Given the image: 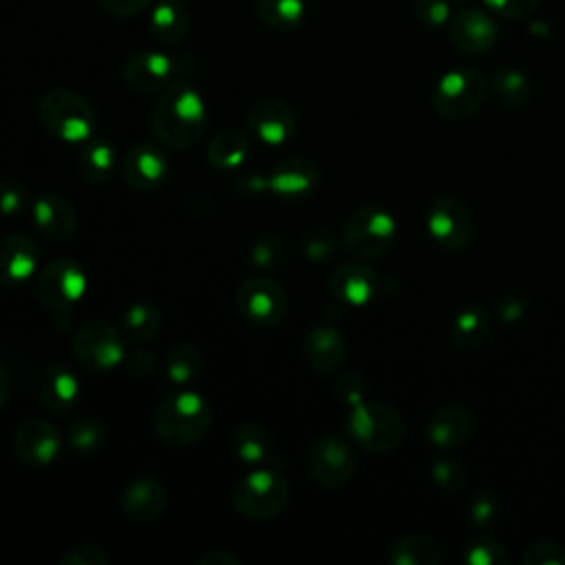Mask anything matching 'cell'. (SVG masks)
<instances>
[{"label":"cell","mask_w":565,"mask_h":565,"mask_svg":"<svg viewBox=\"0 0 565 565\" xmlns=\"http://www.w3.org/2000/svg\"><path fill=\"white\" fill-rule=\"evenodd\" d=\"M77 168L88 183H106L117 168V150L104 137H90L82 143Z\"/></svg>","instance_id":"27"},{"label":"cell","mask_w":565,"mask_h":565,"mask_svg":"<svg viewBox=\"0 0 565 565\" xmlns=\"http://www.w3.org/2000/svg\"><path fill=\"white\" fill-rule=\"evenodd\" d=\"M66 441L77 452H95L106 441L104 424L95 417H79L66 428Z\"/></svg>","instance_id":"36"},{"label":"cell","mask_w":565,"mask_h":565,"mask_svg":"<svg viewBox=\"0 0 565 565\" xmlns=\"http://www.w3.org/2000/svg\"><path fill=\"white\" fill-rule=\"evenodd\" d=\"M285 256H287L285 243L276 234H263L260 238L254 241V245L249 249L252 265L256 269H263V271H271V269L282 267Z\"/></svg>","instance_id":"37"},{"label":"cell","mask_w":565,"mask_h":565,"mask_svg":"<svg viewBox=\"0 0 565 565\" xmlns=\"http://www.w3.org/2000/svg\"><path fill=\"white\" fill-rule=\"evenodd\" d=\"M525 309H527L525 298L514 294V291H508V294L499 296L497 302H494V313L501 322H516L519 318H523Z\"/></svg>","instance_id":"47"},{"label":"cell","mask_w":565,"mask_h":565,"mask_svg":"<svg viewBox=\"0 0 565 565\" xmlns=\"http://www.w3.org/2000/svg\"><path fill=\"white\" fill-rule=\"evenodd\" d=\"M395 238V221L382 207H360L344 225L342 243L358 258H375L384 254Z\"/></svg>","instance_id":"10"},{"label":"cell","mask_w":565,"mask_h":565,"mask_svg":"<svg viewBox=\"0 0 565 565\" xmlns=\"http://www.w3.org/2000/svg\"><path fill=\"white\" fill-rule=\"evenodd\" d=\"M86 271L73 258H55L46 263L35 276V296L53 313L66 316L86 291Z\"/></svg>","instance_id":"6"},{"label":"cell","mask_w":565,"mask_h":565,"mask_svg":"<svg viewBox=\"0 0 565 565\" xmlns=\"http://www.w3.org/2000/svg\"><path fill=\"white\" fill-rule=\"evenodd\" d=\"M234 455L254 468H271L278 457L276 439L260 424H241L232 437Z\"/></svg>","instance_id":"24"},{"label":"cell","mask_w":565,"mask_h":565,"mask_svg":"<svg viewBox=\"0 0 565 565\" xmlns=\"http://www.w3.org/2000/svg\"><path fill=\"white\" fill-rule=\"evenodd\" d=\"M430 236L444 249H463L472 236V218L466 205L452 196L437 199L426 216Z\"/></svg>","instance_id":"13"},{"label":"cell","mask_w":565,"mask_h":565,"mask_svg":"<svg viewBox=\"0 0 565 565\" xmlns=\"http://www.w3.org/2000/svg\"><path fill=\"white\" fill-rule=\"evenodd\" d=\"M448 2H459V0H448Z\"/></svg>","instance_id":"54"},{"label":"cell","mask_w":565,"mask_h":565,"mask_svg":"<svg viewBox=\"0 0 565 565\" xmlns=\"http://www.w3.org/2000/svg\"><path fill=\"white\" fill-rule=\"evenodd\" d=\"M31 214L35 227L49 241H68L77 230V214L73 205L55 192H44L38 199H33Z\"/></svg>","instance_id":"20"},{"label":"cell","mask_w":565,"mask_h":565,"mask_svg":"<svg viewBox=\"0 0 565 565\" xmlns=\"http://www.w3.org/2000/svg\"><path fill=\"white\" fill-rule=\"evenodd\" d=\"M470 521L472 525L488 530L499 519V499L494 492H479L470 503Z\"/></svg>","instance_id":"42"},{"label":"cell","mask_w":565,"mask_h":565,"mask_svg":"<svg viewBox=\"0 0 565 565\" xmlns=\"http://www.w3.org/2000/svg\"><path fill=\"white\" fill-rule=\"evenodd\" d=\"M413 13L426 29H439L450 20L448 0H413Z\"/></svg>","instance_id":"40"},{"label":"cell","mask_w":565,"mask_h":565,"mask_svg":"<svg viewBox=\"0 0 565 565\" xmlns=\"http://www.w3.org/2000/svg\"><path fill=\"white\" fill-rule=\"evenodd\" d=\"M152 422L161 441L181 448L205 437L212 413L201 393L185 386H174L154 406Z\"/></svg>","instance_id":"2"},{"label":"cell","mask_w":565,"mask_h":565,"mask_svg":"<svg viewBox=\"0 0 565 565\" xmlns=\"http://www.w3.org/2000/svg\"><path fill=\"white\" fill-rule=\"evenodd\" d=\"M320 181L318 168L302 157H291L276 163L267 177V190L280 199H302L316 190Z\"/></svg>","instance_id":"21"},{"label":"cell","mask_w":565,"mask_h":565,"mask_svg":"<svg viewBox=\"0 0 565 565\" xmlns=\"http://www.w3.org/2000/svg\"><path fill=\"white\" fill-rule=\"evenodd\" d=\"M289 503V483L274 468H254L234 488V508L252 521L278 516Z\"/></svg>","instance_id":"4"},{"label":"cell","mask_w":565,"mask_h":565,"mask_svg":"<svg viewBox=\"0 0 565 565\" xmlns=\"http://www.w3.org/2000/svg\"><path fill=\"white\" fill-rule=\"evenodd\" d=\"M73 353L86 371H113L126 358L124 331L108 320H88L73 338Z\"/></svg>","instance_id":"8"},{"label":"cell","mask_w":565,"mask_h":565,"mask_svg":"<svg viewBox=\"0 0 565 565\" xmlns=\"http://www.w3.org/2000/svg\"><path fill=\"white\" fill-rule=\"evenodd\" d=\"M128 366H130V373L137 375V377H146V375H152L154 373V358L143 351V349H137L130 353L128 358Z\"/></svg>","instance_id":"50"},{"label":"cell","mask_w":565,"mask_h":565,"mask_svg":"<svg viewBox=\"0 0 565 565\" xmlns=\"http://www.w3.org/2000/svg\"><path fill=\"white\" fill-rule=\"evenodd\" d=\"M150 31L163 44H174L185 38L190 29V15L179 0H159L150 11Z\"/></svg>","instance_id":"28"},{"label":"cell","mask_w":565,"mask_h":565,"mask_svg":"<svg viewBox=\"0 0 565 565\" xmlns=\"http://www.w3.org/2000/svg\"><path fill=\"white\" fill-rule=\"evenodd\" d=\"M338 245L335 234L329 230H316L302 238V256L311 263H324L338 252Z\"/></svg>","instance_id":"39"},{"label":"cell","mask_w":565,"mask_h":565,"mask_svg":"<svg viewBox=\"0 0 565 565\" xmlns=\"http://www.w3.org/2000/svg\"><path fill=\"white\" fill-rule=\"evenodd\" d=\"M62 565H106L108 556L97 545H77L60 556Z\"/></svg>","instance_id":"46"},{"label":"cell","mask_w":565,"mask_h":565,"mask_svg":"<svg viewBox=\"0 0 565 565\" xmlns=\"http://www.w3.org/2000/svg\"><path fill=\"white\" fill-rule=\"evenodd\" d=\"M450 40L466 55H483L497 40V26L486 11L468 7L452 15Z\"/></svg>","instance_id":"18"},{"label":"cell","mask_w":565,"mask_h":565,"mask_svg":"<svg viewBox=\"0 0 565 565\" xmlns=\"http://www.w3.org/2000/svg\"><path fill=\"white\" fill-rule=\"evenodd\" d=\"M9 397V377H7V371L0 366V408L4 406Z\"/></svg>","instance_id":"53"},{"label":"cell","mask_w":565,"mask_h":565,"mask_svg":"<svg viewBox=\"0 0 565 565\" xmlns=\"http://www.w3.org/2000/svg\"><path fill=\"white\" fill-rule=\"evenodd\" d=\"M166 503H168L166 488L154 477H148V475L132 479L121 494V508L126 516L137 523L157 521L163 514Z\"/></svg>","instance_id":"22"},{"label":"cell","mask_w":565,"mask_h":565,"mask_svg":"<svg viewBox=\"0 0 565 565\" xmlns=\"http://www.w3.org/2000/svg\"><path fill=\"white\" fill-rule=\"evenodd\" d=\"M205 102L192 86V79L170 84L152 110V132L170 150L196 146L205 132Z\"/></svg>","instance_id":"1"},{"label":"cell","mask_w":565,"mask_h":565,"mask_svg":"<svg viewBox=\"0 0 565 565\" xmlns=\"http://www.w3.org/2000/svg\"><path fill=\"white\" fill-rule=\"evenodd\" d=\"M439 558L441 547L428 534L404 536L388 552V561L393 565H435Z\"/></svg>","instance_id":"31"},{"label":"cell","mask_w":565,"mask_h":565,"mask_svg":"<svg viewBox=\"0 0 565 565\" xmlns=\"http://www.w3.org/2000/svg\"><path fill=\"white\" fill-rule=\"evenodd\" d=\"M252 152L249 137L241 130H225L207 143V161L218 170L238 168Z\"/></svg>","instance_id":"29"},{"label":"cell","mask_w":565,"mask_h":565,"mask_svg":"<svg viewBox=\"0 0 565 565\" xmlns=\"http://www.w3.org/2000/svg\"><path fill=\"white\" fill-rule=\"evenodd\" d=\"M483 4L501 18L521 20L539 7V0H483Z\"/></svg>","instance_id":"45"},{"label":"cell","mask_w":565,"mask_h":565,"mask_svg":"<svg viewBox=\"0 0 565 565\" xmlns=\"http://www.w3.org/2000/svg\"><path fill=\"white\" fill-rule=\"evenodd\" d=\"M40 121L55 139L64 143H84L95 137L97 115L93 106L75 90L53 88L38 106Z\"/></svg>","instance_id":"3"},{"label":"cell","mask_w":565,"mask_h":565,"mask_svg":"<svg viewBox=\"0 0 565 565\" xmlns=\"http://www.w3.org/2000/svg\"><path fill=\"white\" fill-rule=\"evenodd\" d=\"M236 309L247 322L271 327L287 313V294L271 278H249L236 291Z\"/></svg>","instance_id":"11"},{"label":"cell","mask_w":565,"mask_h":565,"mask_svg":"<svg viewBox=\"0 0 565 565\" xmlns=\"http://www.w3.org/2000/svg\"><path fill=\"white\" fill-rule=\"evenodd\" d=\"M201 565H238V558L225 550H212L199 558Z\"/></svg>","instance_id":"51"},{"label":"cell","mask_w":565,"mask_h":565,"mask_svg":"<svg viewBox=\"0 0 565 565\" xmlns=\"http://www.w3.org/2000/svg\"><path fill=\"white\" fill-rule=\"evenodd\" d=\"M203 369V355L194 344H177L166 360V375L172 386H188Z\"/></svg>","instance_id":"33"},{"label":"cell","mask_w":565,"mask_h":565,"mask_svg":"<svg viewBox=\"0 0 565 565\" xmlns=\"http://www.w3.org/2000/svg\"><path fill=\"white\" fill-rule=\"evenodd\" d=\"M466 561L472 565H505L508 554L505 550L494 541H477L468 547Z\"/></svg>","instance_id":"43"},{"label":"cell","mask_w":565,"mask_h":565,"mask_svg":"<svg viewBox=\"0 0 565 565\" xmlns=\"http://www.w3.org/2000/svg\"><path fill=\"white\" fill-rule=\"evenodd\" d=\"M247 126L265 146H282L296 130V117L285 102L265 97L254 102L247 110Z\"/></svg>","instance_id":"15"},{"label":"cell","mask_w":565,"mask_h":565,"mask_svg":"<svg viewBox=\"0 0 565 565\" xmlns=\"http://www.w3.org/2000/svg\"><path fill=\"white\" fill-rule=\"evenodd\" d=\"M31 196L24 185L11 179H0V214L7 218L20 216L29 210Z\"/></svg>","instance_id":"38"},{"label":"cell","mask_w":565,"mask_h":565,"mask_svg":"<svg viewBox=\"0 0 565 565\" xmlns=\"http://www.w3.org/2000/svg\"><path fill=\"white\" fill-rule=\"evenodd\" d=\"M490 333V316L481 307H466L461 313H457L450 338L455 347L463 351L479 349Z\"/></svg>","instance_id":"30"},{"label":"cell","mask_w":565,"mask_h":565,"mask_svg":"<svg viewBox=\"0 0 565 565\" xmlns=\"http://www.w3.org/2000/svg\"><path fill=\"white\" fill-rule=\"evenodd\" d=\"M108 13L119 15V18H128V15H137L143 9H148V4L152 0H97Z\"/></svg>","instance_id":"49"},{"label":"cell","mask_w":565,"mask_h":565,"mask_svg":"<svg viewBox=\"0 0 565 565\" xmlns=\"http://www.w3.org/2000/svg\"><path fill=\"white\" fill-rule=\"evenodd\" d=\"M256 15L276 31L296 29L305 18V0H256Z\"/></svg>","instance_id":"34"},{"label":"cell","mask_w":565,"mask_h":565,"mask_svg":"<svg viewBox=\"0 0 565 565\" xmlns=\"http://www.w3.org/2000/svg\"><path fill=\"white\" fill-rule=\"evenodd\" d=\"M161 329V313L152 302H135L124 311L121 331L132 342H148Z\"/></svg>","instance_id":"32"},{"label":"cell","mask_w":565,"mask_h":565,"mask_svg":"<svg viewBox=\"0 0 565 565\" xmlns=\"http://www.w3.org/2000/svg\"><path fill=\"white\" fill-rule=\"evenodd\" d=\"M430 479L437 488L446 490V492H455V490H461L463 488V481H466V472L463 468L457 463V461H450V459H439L433 463L430 468Z\"/></svg>","instance_id":"41"},{"label":"cell","mask_w":565,"mask_h":565,"mask_svg":"<svg viewBox=\"0 0 565 565\" xmlns=\"http://www.w3.org/2000/svg\"><path fill=\"white\" fill-rule=\"evenodd\" d=\"M13 450L29 466H49L62 452V435L55 424L33 415L18 424Z\"/></svg>","instance_id":"12"},{"label":"cell","mask_w":565,"mask_h":565,"mask_svg":"<svg viewBox=\"0 0 565 565\" xmlns=\"http://www.w3.org/2000/svg\"><path fill=\"white\" fill-rule=\"evenodd\" d=\"M380 289L377 274L362 263H347L333 269L329 278V291L335 300L353 307H362L375 298Z\"/></svg>","instance_id":"19"},{"label":"cell","mask_w":565,"mask_h":565,"mask_svg":"<svg viewBox=\"0 0 565 565\" xmlns=\"http://www.w3.org/2000/svg\"><path fill=\"white\" fill-rule=\"evenodd\" d=\"M349 437L369 452L393 450L404 437L402 417L386 404L358 402L347 417Z\"/></svg>","instance_id":"5"},{"label":"cell","mask_w":565,"mask_h":565,"mask_svg":"<svg viewBox=\"0 0 565 565\" xmlns=\"http://www.w3.org/2000/svg\"><path fill=\"white\" fill-rule=\"evenodd\" d=\"M523 561L530 565H565V550L550 541H539L525 547Z\"/></svg>","instance_id":"44"},{"label":"cell","mask_w":565,"mask_h":565,"mask_svg":"<svg viewBox=\"0 0 565 565\" xmlns=\"http://www.w3.org/2000/svg\"><path fill=\"white\" fill-rule=\"evenodd\" d=\"M238 188L245 190L247 194L265 192V190H267V177H263V174H245V177L238 181Z\"/></svg>","instance_id":"52"},{"label":"cell","mask_w":565,"mask_h":565,"mask_svg":"<svg viewBox=\"0 0 565 565\" xmlns=\"http://www.w3.org/2000/svg\"><path fill=\"white\" fill-rule=\"evenodd\" d=\"M490 88L494 97L510 108H516L530 99V82L516 68H499L490 79Z\"/></svg>","instance_id":"35"},{"label":"cell","mask_w":565,"mask_h":565,"mask_svg":"<svg viewBox=\"0 0 565 565\" xmlns=\"http://www.w3.org/2000/svg\"><path fill=\"white\" fill-rule=\"evenodd\" d=\"M40 399L51 413H68L79 399V380L64 364H51L40 380Z\"/></svg>","instance_id":"25"},{"label":"cell","mask_w":565,"mask_h":565,"mask_svg":"<svg viewBox=\"0 0 565 565\" xmlns=\"http://www.w3.org/2000/svg\"><path fill=\"white\" fill-rule=\"evenodd\" d=\"M307 364L318 373H335L347 360V342L338 329L329 324L313 327L302 344Z\"/></svg>","instance_id":"23"},{"label":"cell","mask_w":565,"mask_h":565,"mask_svg":"<svg viewBox=\"0 0 565 565\" xmlns=\"http://www.w3.org/2000/svg\"><path fill=\"white\" fill-rule=\"evenodd\" d=\"M194 68V60L185 55L172 57L161 51H139L126 60L124 79L139 93H154L179 79H192Z\"/></svg>","instance_id":"7"},{"label":"cell","mask_w":565,"mask_h":565,"mask_svg":"<svg viewBox=\"0 0 565 565\" xmlns=\"http://www.w3.org/2000/svg\"><path fill=\"white\" fill-rule=\"evenodd\" d=\"M40 249L31 236L13 232L0 238V285L18 287L38 271Z\"/></svg>","instance_id":"17"},{"label":"cell","mask_w":565,"mask_h":565,"mask_svg":"<svg viewBox=\"0 0 565 565\" xmlns=\"http://www.w3.org/2000/svg\"><path fill=\"white\" fill-rule=\"evenodd\" d=\"M335 393L342 402H347L349 406L362 402L364 395V380L358 373H344L340 375L338 384H335Z\"/></svg>","instance_id":"48"},{"label":"cell","mask_w":565,"mask_h":565,"mask_svg":"<svg viewBox=\"0 0 565 565\" xmlns=\"http://www.w3.org/2000/svg\"><path fill=\"white\" fill-rule=\"evenodd\" d=\"M486 90L488 82L481 71L470 66L452 68L437 82L433 104L439 115L448 119H463L483 104Z\"/></svg>","instance_id":"9"},{"label":"cell","mask_w":565,"mask_h":565,"mask_svg":"<svg viewBox=\"0 0 565 565\" xmlns=\"http://www.w3.org/2000/svg\"><path fill=\"white\" fill-rule=\"evenodd\" d=\"M472 433V415L463 406H444L433 413L426 435L437 448H457Z\"/></svg>","instance_id":"26"},{"label":"cell","mask_w":565,"mask_h":565,"mask_svg":"<svg viewBox=\"0 0 565 565\" xmlns=\"http://www.w3.org/2000/svg\"><path fill=\"white\" fill-rule=\"evenodd\" d=\"M309 472L324 488L344 486L355 472L351 448L338 437H320L309 450Z\"/></svg>","instance_id":"14"},{"label":"cell","mask_w":565,"mask_h":565,"mask_svg":"<svg viewBox=\"0 0 565 565\" xmlns=\"http://www.w3.org/2000/svg\"><path fill=\"white\" fill-rule=\"evenodd\" d=\"M168 172H170V163L166 154L148 141H141L128 148L121 161L124 181L137 192L157 190L168 179Z\"/></svg>","instance_id":"16"}]
</instances>
